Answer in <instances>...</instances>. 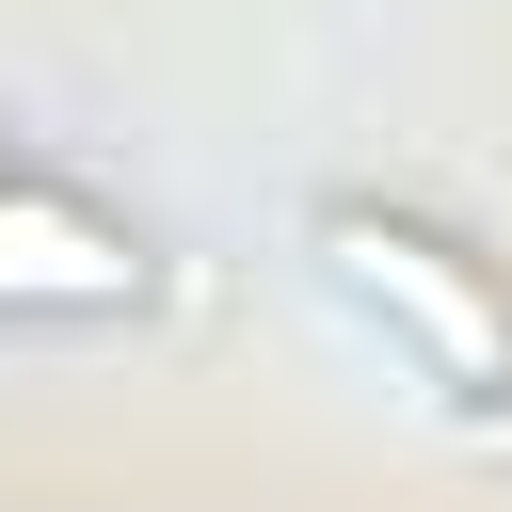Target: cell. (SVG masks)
Listing matches in <instances>:
<instances>
[{
  "label": "cell",
  "instance_id": "7a4b0ae2",
  "mask_svg": "<svg viewBox=\"0 0 512 512\" xmlns=\"http://www.w3.org/2000/svg\"><path fill=\"white\" fill-rule=\"evenodd\" d=\"M112 288H144V256L112 224H80L48 192H0V304H112Z\"/></svg>",
  "mask_w": 512,
  "mask_h": 512
},
{
  "label": "cell",
  "instance_id": "6da1fadb",
  "mask_svg": "<svg viewBox=\"0 0 512 512\" xmlns=\"http://www.w3.org/2000/svg\"><path fill=\"white\" fill-rule=\"evenodd\" d=\"M320 256H336V272H352L368 304H400V320H416V336H432V352H448L464 384H496V368H512L496 304H480V288H464V272L432 256V240H400V224H320Z\"/></svg>",
  "mask_w": 512,
  "mask_h": 512
}]
</instances>
